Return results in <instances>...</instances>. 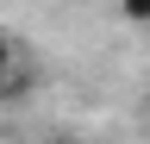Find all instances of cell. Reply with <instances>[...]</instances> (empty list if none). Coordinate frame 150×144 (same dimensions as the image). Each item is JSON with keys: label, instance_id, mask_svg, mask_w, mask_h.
I'll list each match as a JSON object with an SVG mask.
<instances>
[{"label": "cell", "instance_id": "1", "mask_svg": "<svg viewBox=\"0 0 150 144\" xmlns=\"http://www.w3.org/2000/svg\"><path fill=\"white\" fill-rule=\"evenodd\" d=\"M0 94H13V38L0 31Z\"/></svg>", "mask_w": 150, "mask_h": 144}]
</instances>
